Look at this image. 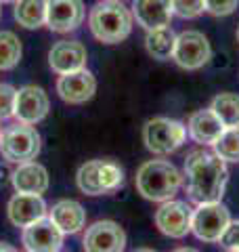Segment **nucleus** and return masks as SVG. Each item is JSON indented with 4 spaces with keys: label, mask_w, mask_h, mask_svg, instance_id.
Returning a JSON list of instances; mask_svg holds the SVG:
<instances>
[{
    "label": "nucleus",
    "mask_w": 239,
    "mask_h": 252,
    "mask_svg": "<svg viewBox=\"0 0 239 252\" xmlns=\"http://www.w3.org/2000/svg\"><path fill=\"white\" fill-rule=\"evenodd\" d=\"M187 193L197 204L220 202L229 183L227 162L220 156L195 149L185 160Z\"/></svg>",
    "instance_id": "1"
},
{
    "label": "nucleus",
    "mask_w": 239,
    "mask_h": 252,
    "mask_svg": "<svg viewBox=\"0 0 239 252\" xmlns=\"http://www.w3.org/2000/svg\"><path fill=\"white\" fill-rule=\"evenodd\" d=\"M132 19V13L122 0H103L90 9L89 28L99 42L120 44L130 36Z\"/></svg>",
    "instance_id": "2"
},
{
    "label": "nucleus",
    "mask_w": 239,
    "mask_h": 252,
    "mask_svg": "<svg viewBox=\"0 0 239 252\" xmlns=\"http://www.w3.org/2000/svg\"><path fill=\"white\" fill-rule=\"evenodd\" d=\"M137 191L151 202H168L172 200L182 185V175L172 162L149 160L141 164L134 177Z\"/></svg>",
    "instance_id": "3"
},
{
    "label": "nucleus",
    "mask_w": 239,
    "mask_h": 252,
    "mask_svg": "<svg viewBox=\"0 0 239 252\" xmlns=\"http://www.w3.org/2000/svg\"><path fill=\"white\" fill-rule=\"evenodd\" d=\"M40 147H42V141L31 124L17 122L2 130V137H0V156H2V160L13 164L36 160Z\"/></svg>",
    "instance_id": "4"
},
{
    "label": "nucleus",
    "mask_w": 239,
    "mask_h": 252,
    "mask_svg": "<svg viewBox=\"0 0 239 252\" xmlns=\"http://www.w3.org/2000/svg\"><path fill=\"white\" fill-rule=\"evenodd\" d=\"M187 128L179 120L170 118H151L143 126V143L151 154L157 156H168L185 143Z\"/></svg>",
    "instance_id": "5"
},
{
    "label": "nucleus",
    "mask_w": 239,
    "mask_h": 252,
    "mask_svg": "<svg viewBox=\"0 0 239 252\" xmlns=\"http://www.w3.org/2000/svg\"><path fill=\"white\" fill-rule=\"evenodd\" d=\"M231 225L229 208L220 202L199 204L191 217V231L202 242H220Z\"/></svg>",
    "instance_id": "6"
},
{
    "label": "nucleus",
    "mask_w": 239,
    "mask_h": 252,
    "mask_svg": "<svg viewBox=\"0 0 239 252\" xmlns=\"http://www.w3.org/2000/svg\"><path fill=\"white\" fill-rule=\"evenodd\" d=\"M212 57L210 42L202 32L197 30H187L177 36V44H174V55L172 59L177 65L182 69H199Z\"/></svg>",
    "instance_id": "7"
},
{
    "label": "nucleus",
    "mask_w": 239,
    "mask_h": 252,
    "mask_svg": "<svg viewBox=\"0 0 239 252\" xmlns=\"http://www.w3.org/2000/svg\"><path fill=\"white\" fill-rule=\"evenodd\" d=\"M51 112V99L44 93V89L34 84L21 86L15 97V112L13 116L17 118V122L23 124H38L42 122Z\"/></svg>",
    "instance_id": "8"
},
{
    "label": "nucleus",
    "mask_w": 239,
    "mask_h": 252,
    "mask_svg": "<svg viewBox=\"0 0 239 252\" xmlns=\"http://www.w3.org/2000/svg\"><path fill=\"white\" fill-rule=\"evenodd\" d=\"M84 252H124L126 233L116 220H97L84 233Z\"/></svg>",
    "instance_id": "9"
},
{
    "label": "nucleus",
    "mask_w": 239,
    "mask_h": 252,
    "mask_svg": "<svg viewBox=\"0 0 239 252\" xmlns=\"http://www.w3.org/2000/svg\"><path fill=\"white\" fill-rule=\"evenodd\" d=\"M191 217L193 208L187 202L168 200L162 202V206L155 210V225L164 235L180 240L191 231Z\"/></svg>",
    "instance_id": "10"
},
{
    "label": "nucleus",
    "mask_w": 239,
    "mask_h": 252,
    "mask_svg": "<svg viewBox=\"0 0 239 252\" xmlns=\"http://www.w3.org/2000/svg\"><path fill=\"white\" fill-rule=\"evenodd\" d=\"M21 242L28 252H59L63 246V233L51 217H42L23 227Z\"/></svg>",
    "instance_id": "11"
},
{
    "label": "nucleus",
    "mask_w": 239,
    "mask_h": 252,
    "mask_svg": "<svg viewBox=\"0 0 239 252\" xmlns=\"http://www.w3.org/2000/svg\"><path fill=\"white\" fill-rule=\"evenodd\" d=\"M86 9L82 0H46V26L57 34H67L82 26Z\"/></svg>",
    "instance_id": "12"
},
{
    "label": "nucleus",
    "mask_w": 239,
    "mask_h": 252,
    "mask_svg": "<svg viewBox=\"0 0 239 252\" xmlns=\"http://www.w3.org/2000/svg\"><path fill=\"white\" fill-rule=\"evenodd\" d=\"M97 93V80L89 69H78V72L61 74L57 80V94L61 101L69 105H82L90 101Z\"/></svg>",
    "instance_id": "13"
},
{
    "label": "nucleus",
    "mask_w": 239,
    "mask_h": 252,
    "mask_svg": "<svg viewBox=\"0 0 239 252\" xmlns=\"http://www.w3.org/2000/svg\"><path fill=\"white\" fill-rule=\"evenodd\" d=\"M89 51L78 40H59L49 51V65L55 74H69L86 67Z\"/></svg>",
    "instance_id": "14"
},
{
    "label": "nucleus",
    "mask_w": 239,
    "mask_h": 252,
    "mask_svg": "<svg viewBox=\"0 0 239 252\" xmlns=\"http://www.w3.org/2000/svg\"><path fill=\"white\" fill-rule=\"evenodd\" d=\"M6 212H9V220L15 227H28L34 220L46 217V202L42 200V195L36 193H15L9 200V206H6Z\"/></svg>",
    "instance_id": "15"
},
{
    "label": "nucleus",
    "mask_w": 239,
    "mask_h": 252,
    "mask_svg": "<svg viewBox=\"0 0 239 252\" xmlns=\"http://www.w3.org/2000/svg\"><path fill=\"white\" fill-rule=\"evenodd\" d=\"M11 183L19 193H36L42 195L49 189V172L36 160L17 164L11 175Z\"/></svg>",
    "instance_id": "16"
},
{
    "label": "nucleus",
    "mask_w": 239,
    "mask_h": 252,
    "mask_svg": "<svg viewBox=\"0 0 239 252\" xmlns=\"http://www.w3.org/2000/svg\"><path fill=\"white\" fill-rule=\"evenodd\" d=\"M132 17L147 32L170 26L172 19L170 0H132Z\"/></svg>",
    "instance_id": "17"
},
{
    "label": "nucleus",
    "mask_w": 239,
    "mask_h": 252,
    "mask_svg": "<svg viewBox=\"0 0 239 252\" xmlns=\"http://www.w3.org/2000/svg\"><path fill=\"white\" fill-rule=\"evenodd\" d=\"M225 132V124L212 109H199L189 118V137L199 145H214Z\"/></svg>",
    "instance_id": "18"
},
{
    "label": "nucleus",
    "mask_w": 239,
    "mask_h": 252,
    "mask_svg": "<svg viewBox=\"0 0 239 252\" xmlns=\"http://www.w3.org/2000/svg\"><path fill=\"white\" fill-rule=\"evenodd\" d=\"M49 217L63 235H74L82 231V227L86 225V210L76 200H59L57 204H53Z\"/></svg>",
    "instance_id": "19"
},
{
    "label": "nucleus",
    "mask_w": 239,
    "mask_h": 252,
    "mask_svg": "<svg viewBox=\"0 0 239 252\" xmlns=\"http://www.w3.org/2000/svg\"><path fill=\"white\" fill-rule=\"evenodd\" d=\"M174 44H177V34L172 32L170 26L149 30L145 36V49L153 59L157 61H168L174 55Z\"/></svg>",
    "instance_id": "20"
},
{
    "label": "nucleus",
    "mask_w": 239,
    "mask_h": 252,
    "mask_svg": "<svg viewBox=\"0 0 239 252\" xmlns=\"http://www.w3.org/2000/svg\"><path fill=\"white\" fill-rule=\"evenodd\" d=\"M13 15L21 28L38 30L46 26V0H17Z\"/></svg>",
    "instance_id": "21"
},
{
    "label": "nucleus",
    "mask_w": 239,
    "mask_h": 252,
    "mask_svg": "<svg viewBox=\"0 0 239 252\" xmlns=\"http://www.w3.org/2000/svg\"><path fill=\"white\" fill-rule=\"evenodd\" d=\"M210 109L220 118L225 128H237L239 126V94L220 93L212 99Z\"/></svg>",
    "instance_id": "22"
},
{
    "label": "nucleus",
    "mask_w": 239,
    "mask_h": 252,
    "mask_svg": "<svg viewBox=\"0 0 239 252\" xmlns=\"http://www.w3.org/2000/svg\"><path fill=\"white\" fill-rule=\"evenodd\" d=\"M21 55H23V46L17 34L9 30L0 32V69L6 72V69L17 67V63L21 61Z\"/></svg>",
    "instance_id": "23"
},
{
    "label": "nucleus",
    "mask_w": 239,
    "mask_h": 252,
    "mask_svg": "<svg viewBox=\"0 0 239 252\" xmlns=\"http://www.w3.org/2000/svg\"><path fill=\"white\" fill-rule=\"evenodd\" d=\"M124 185V170L114 160H99V187L101 193H114Z\"/></svg>",
    "instance_id": "24"
},
{
    "label": "nucleus",
    "mask_w": 239,
    "mask_h": 252,
    "mask_svg": "<svg viewBox=\"0 0 239 252\" xmlns=\"http://www.w3.org/2000/svg\"><path fill=\"white\" fill-rule=\"evenodd\" d=\"M78 189L84 195H103L99 187V160H90L78 168L76 175Z\"/></svg>",
    "instance_id": "25"
},
{
    "label": "nucleus",
    "mask_w": 239,
    "mask_h": 252,
    "mask_svg": "<svg viewBox=\"0 0 239 252\" xmlns=\"http://www.w3.org/2000/svg\"><path fill=\"white\" fill-rule=\"evenodd\" d=\"M214 154L220 156L225 162H239V126L237 128H225L218 141L212 145Z\"/></svg>",
    "instance_id": "26"
},
{
    "label": "nucleus",
    "mask_w": 239,
    "mask_h": 252,
    "mask_svg": "<svg viewBox=\"0 0 239 252\" xmlns=\"http://www.w3.org/2000/svg\"><path fill=\"white\" fill-rule=\"evenodd\" d=\"M172 15H179L182 19H193L206 11L204 0H170Z\"/></svg>",
    "instance_id": "27"
},
{
    "label": "nucleus",
    "mask_w": 239,
    "mask_h": 252,
    "mask_svg": "<svg viewBox=\"0 0 239 252\" xmlns=\"http://www.w3.org/2000/svg\"><path fill=\"white\" fill-rule=\"evenodd\" d=\"M15 97H17V89L11 84H0V120L11 118L15 112Z\"/></svg>",
    "instance_id": "28"
},
{
    "label": "nucleus",
    "mask_w": 239,
    "mask_h": 252,
    "mask_svg": "<svg viewBox=\"0 0 239 252\" xmlns=\"http://www.w3.org/2000/svg\"><path fill=\"white\" fill-rule=\"evenodd\" d=\"M204 4L206 11L214 17H225V15H231L237 9L239 0H204Z\"/></svg>",
    "instance_id": "29"
},
{
    "label": "nucleus",
    "mask_w": 239,
    "mask_h": 252,
    "mask_svg": "<svg viewBox=\"0 0 239 252\" xmlns=\"http://www.w3.org/2000/svg\"><path fill=\"white\" fill-rule=\"evenodd\" d=\"M220 242H222V246L225 248L239 252V220H235V223L229 225V229L225 231V235H222Z\"/></svg>",
    "instance_id": "30"
},
{
    "label": "nucleus",
    "mask_w": 239,
    "mask_h": 252,
    "mask_svg": "<svg viewBox=\"0 0 239 252\" xmlns=\"http://www.w3.org/2000/svg\"><path fill=\"white\" fill-rule=\"evenodd\" d=\"M0 252H17L11 244H4V242H0Z\"/></svg>",
    "instance_id": "31"
},
{
    "label": "nucleus",
    "mask_w": 239,
    "mask_h": 252,
    "mask_svg": "<svg viewBox=\"0 0 239 252\" xmlns=\"http://www.w3.org/2000/svg\"><path fill=\"white\" fill-rule=\"evenodd\" d=\"M174 252H199V250H195V248H177Z\"/></svg>",
    "instance_id": "32"
},
{
    "label": "nucleus",
    "mask_w": 239,
    "mask_h": 252,
    "mask_svg": "<svg viewBox=\"0 0 239 252\" xmlns=\"http://www.w3.org/2000/svg\"><path fill=\"white\" fill-rule=\"evenodd\" d=\"M134 252H155L153 248H139V250H134Z\"/></svg>",
    "instance_id": "33"
},
{
    "label": "nucleus",
    "mask_w": 239,
    "mask_h": 252,
    "mask_svg": "<svg viewBox=\"0 0 239 252\" xmlns=\"http://www.w3.org/2000/svg\"><path fill=\"white\" fill-rule=\"evenodd\" d=\"M2 2H6V4H9V2H17V0H0V4H2Z\"/></svg>",
    "instance_id": "34"
},
{
    "label": "nucleus",
    "mask_w": 239,
    "mask_h": 252,
    "mask_svg": "<svg viewBox=\"0 0 239 252\" xmlns=\"http://www.w3.org/2000/svg\"><path fill=\"white\" fill-rule=\"evenodd\" d=\"M237 40H239V28H237Z\"/></svg>",
    "instance_id": "35"
},
{
    "label": "nucleus",
    "mask_w": 239,
    "mask_h": 252,
    "mask_svg": "<svg viewBox=\"0 0 239 252\" xmlns=\"http://www.w3.org/2000/svg\"><path fill=\"white\" fill-rule=\"evenodd\" d=\"M0 137H2V130H0Z\"/></svg>",
    "instance_id": "36"
},
{
    "label": "nucleus",
    "mask_w": 239,
    "mask_h": 252,
    "mask_svg": "<svg viewBox=\"0 0 239 252\" xmlns=\"http://www.w3.org/2000/svg\"><path fill=\"white\" fill-rule=\"evenodd\" d=\"M231 252H237V250H231Z\"/></svg>",
    "instance_id": "37"
},
{
    "label": "nucleus",
    "mask_w": 239,
    "mask_h": 252,
    "mask_svg": "<svg viewBox=\"0 0 239 252\" xmlns=\"http://www.w3.org/2000/svg\"><path fill=\"white\" fill-rule=\"evenodd\" d=\"M0 13H2V9H0Z\"/></svg>",
    "instance_id": "38"
},
{
    "label": "nucleus",
    "mask_w": 239,
    "mask_h": 252,
    "mask_svg": "<svg viewBox=\"0 0 239 252\" xmlns=\"http://www.w3.org/2000/svg\"><path fill=\"white\" fill-rule=\"evenodd\" d=\"M26 252H28V250H26Z\"/></svg>",
    "instance_id": "39"
}]
</instances>
